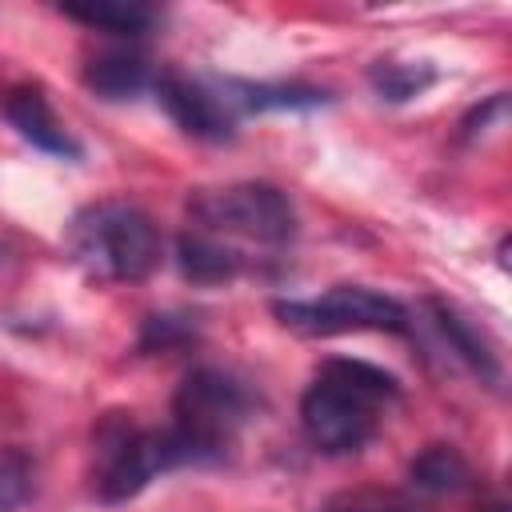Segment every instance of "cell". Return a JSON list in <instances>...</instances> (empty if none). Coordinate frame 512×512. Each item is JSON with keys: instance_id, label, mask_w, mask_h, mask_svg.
<instances>
[{"instance_id": "obj_1", "label": "cell", "mask_w": 512, "mask_h": 512, "mask_svg": "<svg viewBox=\"0 0 512 512\" xmlns=\"http://www.w3.org/2000/svg\"><path fill=\"white\" fill-rule=\"evenodd\" d=\"M68 252L104 284H140L160 268L164 240L148 212L124 200H104L72 216Z\"/></svg>"}, {"instance_id": "obj_2", "label": "cell", "mask_w": 512, "mask_h": 512, "mask_svg": "<svg viewBox=\"0 0 512 512\" xmlns=\"http://www.w3.org/2000/svg\"><path fill=\"white\" fill-rule=\"evenodd\" d=\"M220 464L176 424L168 428H132L128 420H108L96 432V496L104 504H124L140 496L152 476L172 468Z\"/></svg>"}, {"instance_id": "obj_3", "label": "cell", "mask_w": 512, "mask_h": 512, "mask_svg": "<svg viewBox=\"0 0 512 512\" xmlns=\"http://www.w3.org/2000/svg\"><path fill=\"white\" fill-rule=\"evenodd\" d=\"M188 212L204 232H228L256 244H288L296 236L292 200L276 184H260V180L200 188L188 196Z\"/></svg>"}, {"instance_id": "obj_4", "label": "cell", "mask_w": 512, "mask_h": 512, "mask_svg": "<svg viewBox=\"0 0 512 512\" xmlns=\"http://www.w3.org/2000/svg\"><path fill=\"white\" fill-rule=\"evenodd\" d=\"M276 320L300 336H340V332H408V312L400 300L372 292L364 284H336L320 300H276Z\"/></svg>"}, {"instance_id": "obj_5", "label": "cell", "mask_w": 512, "mask_h": 512, "mask_svg": "<svg viewBox=\"0 0 512 512\" xmlns=\"http://www.w3.org/2000/svg\"><path fill=\"white\" fill-rule=\"evenodd\" d=\"M256 400L252 392L232 376V372H220V368H192L184 376V384L176 388V400H172V424L192 436L204 452H212L216 460H224L236 428L252 416Z\"/></svg>"}, {"instance_id": "obj_6", "label": "cell", "mask_w": 512, "mask_h": 512, "mask_svg": "<svg viewBox=\"0 0 512 512\" xmlns=\"http://www.w3.org/2000/svg\"><path fill=\"white\" fill-rule=\"evenodd\" d=\"M300 428L316 452L348 456L376 436V404L316 376V384L300 396Z\"/></svg>"}, {"instance_id": "obj_7", "label": "cell", "mask_w": 512, "mask_h": 512, "mask_svg": "<svg viewBox=\"0 0 512 512\" xmlns=\"http://www.w3.org/2000/svg\"><path fill=\"white\" fill-rule=\"evenodd\" d=\"M156 100L160 108L172 116V124L196 140H208V144H228L236 136V116L232 108L220 100V92H212L208 84L200 80H188V76H160L156 84Z\"/></svg>"}, {"instance_id": "obj_8", "label": "cell", "mask_w": 512, "mask_h": 512, "mask_svg": "<svg viewBox=\"0 0 512 512\" xmlns=\"http://www.w3.org/2000/svg\"><path fill=\"white\" fill-rule=\"evenodd\" d=\"M4 120L16 128L20 140H28L36 152L48 156H64V160H80V144L72 140V132L56 120L52 104L44 100V92L36 88H16L4 100Z\"/></svg>"}, {"instance_id": "obj_9", "label": "cell", "mask_w": 512, "mask_h": 512, "mask_svg": "<svg viewBox=\"0 0 512 512\" xmlns=\"http://www.w3.org/2000/svg\"><path fill=\"white\" fill-rule=\"evenodd\" d=\"M428 312H432L440 336L448 340V348L468 364V372L480 376V384L500 388V384H504V364H500L492 340H488L460 308H452V304H444V300H428Z\"/></svg>"}, {"instance_id": "obj_10", "label": "cell", "mask_w": 512, "mask_h": 512, "mask_svg": "<svg viewBox=\"0 0 512 512\" xmlns=\"http://www.w3.org/2000/svg\"><path fill=\"white\" fill-rule=\"evenodd\" d=\"M220 100L228 108H244V112H312L332 104V96L324 88H308V84H252V80H224Z\"/></svg>"}, {"instance_id": "obj_11", "label": "cell", "mask_w": 512, "mask_h": 512, "mask_svg": "<svg viewBox=\"0 0 512 512\" xmlns=\"http://www.w3.org/2000/svg\"><path fill=\"white\" fill-rule=\"evenodd\" d=\"M176 268L192 284H228L240 276L244 260L236 248H228L204 232H184L176 240Z\"/></svg>"}, {"instance_id": "obj_12", "label": "cell", "mask_w": 512, "mask_h": 512, "mask_svg": "<svg viewBox=\"0 0 512 512\" xmlns=\"http://www.w3.org/2000/svg\"><path fill=\"white\" fill-rule=\"evenodd\" d=\"M60 12L84 28H100L112 36H144L156 24V8L136 0H84V4H60Z\"/></svg>"}, {"instance_id": "obj_13", "label": "cell", "mask_w": 512, "mask_h": 512, "mask_svg": "<svg viewBox=\"0 0 512 512\" xmlns=\"http://www.w3.org/2000/svg\"><path fill=\"white\" fill-rule=\"evenodd\" d=\"M408 480L424 496H452V492H464L472 484V468L452 444H428L408 464Z\"/></svg>"}, {"instance_id": "obj_14", "label": "cell", "mask_w": 512, "mask_h": 512, "mask_svg": "<svg viewBox=\"0 0 512 512\" xmlns=\"http://www.w3.org/2000/svg\"><path fill=\"white\" fill-rule=\"evenodd\" d=\"M84 84L100 100H132V96H140L152 84V76H148V64L140 56L108 52V56H96L84 68Z\"/></svg>"}, {"instance_id": "obj_15", "label": "cell", "mask_w": 512, "mask_h": 512, "mask_svg": "<svg viewBox=\"0 0 512 512\" xmlns=\"http://www.w3.org/2000/svg\"><path fill=\"white\" fill-rule=\"evenodd\" d=\"M320 380L340 384V388H348V392H356V396H364V400H372V404L400 396V380H396L392 372H384V368H376V364H364V360H348V356L324 360V364H320Z\"/></svg>"}, {"instance_id": "obj_16", "label": "cell", "mask_w": 512, "mask_h": 512, "mask_svg": "<svg viewBox=\"0 0 512 512\" xmlns=\"http://www.w3.org/2000/svg\"><path fill=\"white\" fill-rule=\"evenodd\" d=\"M368 84L376 88L380 100L404 104V100H412L436 84V68L432 64H404V60H376L368 68Z\"/></svg>"}, {"instance_id": "obj_17", "label": "cell", "mask_w": 512, "mask_h": 512, "mask_svg": "<svg viewBox=\"0 0 512 512\" xmlns=\"http://www.w3.org/2000/svg\"><path fill=\"white\" fill-rule=\"evenodd\" d=\"M32 476H36V468H32L28 452L0 444V512H16L28 504Z\"/></svg>"}, {"instance_id": "obj_18", "label": "cell", "mask_w": 512, "mask_h": 512, "mask_svg": "<svg viewBox=\"0 0 512 512\" xmlns=\"http://www.w3.org/2000/svg\"><path fill=\"white\" fill-rule=\"evenodd\" d=\"M196 340V324L188 316H176V312H152L144 316V328H140V340L136 348L140 352H168V348H180Z\"/></svg>"}, {"instance_id": "obj_19", "label": "cell", "mask_w": 512, "mask_h": 512, "mask_svg": "<svg viewBox=\"0 0 512 512\" xmlns=\"http://www.w3.org/2000/svg\"><path fill=\"white\" fill-rule=\"evenodd\" d=\"M496 112H504V92H496V96H488L484 104H476L464 120H460V128H464V140H476L484 128H488V120L496 116Z\"/></svg>"}, {"instance_id": "obj_20", "label": "cell", "mask_w": 512, "mask_h": 512, "mask_svg": "<svg viewBox=\"0 0 512 512\" xmlns=\"http://www.w3.org/2000/svg\"><path fill=\"white\" fill-rule=\"evenodd\" d=\"M368 512H404V508H368Z\"/></svg>"}, {"instance_id": "obj_21", "label": "cell", "mask_w": 512, "mask_h": 512, "mask_svg": "<svg viewBox=\"0 0 512 512\" xmlns=\"http://www.w3.org/2000/svg\"><path fill=\"white\" fill-rule=\"evenodd\" d=\"M492 512H508V508H500V504H496V508H492Z\"/></svg>"}]
</instances>
